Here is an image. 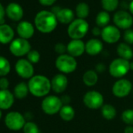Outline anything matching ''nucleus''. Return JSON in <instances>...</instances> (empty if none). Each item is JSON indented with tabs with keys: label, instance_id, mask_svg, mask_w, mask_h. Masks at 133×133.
I'll return each instance as SVG.
<instances>
[{
	"label": "nucleus",
	"instance_id": "obj_1",
	"mask_svg": "<svg viewBox=\"0 0 133 133\" xmlns=\"http://www.w3.org/2000/svg\"><path fill=\"white\" fill-rule=\"evenodd\" d=\"M29 92L36 97L47 96L51 87V81L44 75H35L30 78L28 82Z\"/></svg>",
	"mask_w": 133,
	"mask_h": 133
},
{
	"label": "nucleus",
	"instance_id": "obj_2",
	"mask_svg": "<svg viewBox=\"0 0 133 133\" xmlns=\"http://www.w3.org/2000/svg\"><path fill=\"white\" fill-rule=\"evenodd\" d=\"M36 28L42 33H50L57 26V19L52 12L43 10L37 14L35 18Z\"/></svg>",
	"mask_w": 133,
	"mask_h": 133
},
{
	"label": "nucleus",
	"instance_id": "obj_3",
	"mask_svg": "<svg viewBox=\"0 0 133 133\" xmlns=\"http://www.w3.org/2000/svg\"><path fill=\"white\" fill-rule=\"evenodd\" d=\"M55 66L56 69L63 75L73 73L78 66V62L76 59L69 54H63L59 55L56 61Z\"/></svg>",
	"mask_w": 133,
	"mask_h": 133
},
{
	"label": "nucleus",
	"instance_id": "obj_4",
	"mask_svg": "<svg viewBox=\"0 0 133 133\" xmlns=\"http://www.w3.org/2000/svg\"><path fill=\"white\" fill-rule=\"evenodd\" d=\"M130 71V61L122 58H117L111 61L109 65L110 75L116 78H123Z\"/></svg>",
	"mask_w": 133,
	"mask_h": 133
},
{
	"label": "nucleus",
	"instance_id": "obj_5",
	"mask_svg": "<svg viewBox=\"0 0 133 133\" xmlns=\"http://www.w3.org/2000/svg\"><path fill=\"white\" fill-rule=\"evenodd\" d=\"M89 24L84 19L74 20L68 28V34L72 39H81L87 34Z\"/></svg>",
	"mask_w": 133,
	"mask_h": 133
},
{
	"label": "nucleus",
	"instance_id": "obj_6",
	"mask_svg": "<svg viewBox=\"0 0 133 133\" xmlns=\"http://www.w3.org/2000/svg\"><path fill=\"white\" fill-rule=\"evenodd\" d=\"M63 106V103L61 98L54 95L45 96L42 102V109L48 115H54L59 113Z\"/></svg>",
	"mask_w": 133,
	"mask_h": 133
},
{
	"label": "nucleus",
	"instance_id": "obj_7",
	"mask_svg": "<svg viewBox=\"0 0 133 133\" xmlns=\"http://www.w3.org/2000/svg\"><path fill=\"white\" fill-rule=\"evenodd\" d=\"M85 106L91 110H98L104 105V98L102 93L98 91L91 90L85 92L83 96Z\"/></svg>",
	"mask_w": 133,
	"mask_h": 133
},
{
	"label": "nucleus",
	"instance_id": "obj_8",
	"mask_svg": "<svg viewBox=\"0 0 133 133\" xmlns=\"http://www.w3.org/2000/svg\"><path fill=\"white\" fill-rule=\"evenodd\" d=\"M132 89L131 82L126 78H120L113 85L112 93L117 98H124L128 96Z\"/></svg>",
	"mask_w": 133,
	"mask_h": 133
},
{
	"label": "nucleus",
	"instance_id": "obj_9",
	"mask_svg": "<svg viewBox=\"0 0 133 133\" xmlns=\"http://www.w3.org/2000/svg\"><path fill=\"white\" fill-rule=\"evenodd\" d=\"M5 124L8 128L17 131L24 128L25 123V119L23 115L17 111H13L9 113L5 118Z\"/></svg>",
	"mask_w": 133,
	"mask_h": 133
},
{
	"label": "nucleus",
	"instance_id": "obj_10",
	"mask_svg": "<svg viewBox=\"0 0 133 133\" xmlns=\"http://www.w3.org/2000/svg\"><path fill=\"white\" fill-rule=\"evenodd\" d=\"M10 50L16 56H22L24 55H28V53L31 51V45L27 39L24 38H16L14 39L10 45Z\"/></svg>",
	"mask_w": 133,
	"mask_h": 133
},
{
	"label": "nucleus",
	"instance_id": "obj_11",
	"mask_svg": "<svg viewBox=\"0 0 133 133\" xmlns=\"http://www.w3.org/2000/svg\"><path fill=\"white\" fill-rule=\"evenodd\" d=\"M15 70L18 75L23 78H31L34 75V66L32 63L25 59H21L17 62Z\"/></svg>",
	"mask_w": 133,
	"mask_h": 133
},
{
	"label": "nucleus",
	"instance_id": "obj_12",
	"mask_svg": "<svg viewBox=\"0 0 133 133\" xmlns=\"http://www.w3.org/2000/svg\"><path fill=\"white\" fill-rule=\"evenodd\" d=\"M114 22L117 28L128 30L133 24V18L128 12L120 10L114 14Z\"/></svg>",
	"mask_w": 133,
	"mask_h": 133
},
{
	"label": "nucleus",
	"instance_id": "obj_13",
	"mask_svg": "<svg viewBox=\"0 0 133 133\" xmlns=\"http://www.w3.org/2000/svg\"><path fill=\"white\" fill-rule=\"evenodd\" d=\"M101 37L104 42L109 44L116 43L121 38V32L119 29L112 25H108L102 30Z\"/></svg>",
	"mask_w": 133,
	"mask_h": 133
},
{
	"label": "nucleus",
	"instance_id": "obj_14",
	"mask_svg": "<svg viewBox=\"0 0 133 133\" xmlns=\"http://www.w3.org/2000/svg\"><path fill=\"white\" fill-rule=\"evenodd\" d=\"M68 86V78L63 74H57L51 80V87L54 92L62 93Z\"/></svg>",
	"mask_w": 133,
	"mask_h": 133
},
{
	"label": "nucleus",
	"instance_id": "obj_15",
	"mask_svg": "<svg viewBox=\"0 0 133 133\" xmlns=\"http://www.w3.org/2000/svg\"><path fill=\"white\" fill-rule=\"evenodd\" d=\"M85 52V44L81 39H72L66 45V52L73 57H79Z\"/></svg>",
	"mask_w": 133,
	"mask_h": 133
},
{
	"label": "nucleus",
	"instance_id": "obj_16",
	"mask_svg": "<svg viewBox=\"0 0 133 133\" xmlns=\"http://www.w3.org/2000/svg\"><path fill=\"white\" fill-rule=\"evenodd\" d=\"M6 13L9 18L15 21H20L24 15L23 8L18 3H10L6 9Z\"/></svg>",
	"mask_w": 133,
	"mask_h": 133
},
{
	"label": "nucleus",
	"instance_id": "obj_17",
	"mask_svg": "<svg viewBox=\"0 0 133 133\" xmlns=\"http://www.w3.org/2000/svg\"><path fill=\"white\" fill-rule=\"evenodd\" d=\"M17 31L20 37L24 39L31 38L35 33V28L33 25L28 21H22L19 23L17 28Z\"/></svg>",
	"mask_w": 133,
	"mask_h": 133
},
{
	"label": "nucleus",
	"instance_id": "obj_18",
	"mask_svg": "<svg viewBox=\"0 0 133 133\" xmlns=\"http://www.w3.org/2000/svg\"><path fill=\"white\" fill-rule=\"evenodd\" d=\"M103 48V42L97 38H92L85 44V52L90 56H96L99 54Z\"/></svg>",
	"mask_w": 133,
	"mask_h": 133
},
{
	"label": "nucleus",
	"instance_id": "obj_19",
	"mask_svg": "<svg viewBox=\"0 0 133 133\" xmlns=\"http://www.w3.org/2000/svg\"><path fill=\"white\" fill-rule=\"evenodd\" d=\"M14 102V95L9 90H0V109L7 110Z\"/></svg>",
	"mask_w": 133,
	"mask_h": 133
},
{
	"label": "nucleus",
	"instance_id": "obj_20",
	"mask_svg": "<svg viewBox=\"0 0 133 133\" xmlns=\"http://www.w3.org/2000/svg\"><path fill=\"white\" fill-rule=\"evenodd\" d=\"M14 36V31L12 28L8 24L0 25V42L7 44L10 42Z\"/></svg>",
	"mask_w": 133,
	"mask_h": 133
},
{
	"label": "nucleus",
	"instance_id": "obj_21",
	"mask_svg": "<svg viewBox=\"0 0 133 133\" xmlns=\"http://www.w3.org/2000/svg\"><path fill=\"white\" fill-rule=\"evenodd\" d=\"M56 19L59 22L62 24H70L74 21L75 14L71 9H61L56 14Z\"/></svg>",
	"mask_w": 133,
	"mask_h": 133
},
{
	"label": "nucleus",
	"instance_id": "obj_22",
	"mask_svg": "<svg viewBox=\"0 0 133 133\" xmlns=\"http://www.w3.org/2000/svg\"><path fill=\"white\" fill-rule=\"evenodd\" d=\"M117 52L120 58L130 61L133 57V51L130 45L125 42L120 43L117 47Z\"/></svg>",
	"mask_w": 133,
	"mask_h": 133
},
{
	"label": "nucleus",
	"instance_id": "obj_23",
	"mask_svg": "<svg viewBox=\"0 0 133 133\" xmlns=\"http://www.w3.org/2000/svg\"><path fill=\"white\" fill-rule=\"evenodd\" d=\"M98 80V74L95 70H88L82 76V82L88 87H92L96 85Z\"/></svg>",
	"mask_w": 133,
	"mask_h": 133
},
{
	"label": "nucleus",
	"instance_id": "obj_24",
	"mask_svg": "<svg viewBox=\"0 0 133 133\" xmlns=\"http://www.w3.org/2000/svg\"><path fill=\"white\" fill-rule=\"evenodd\" d=\"M60 118L64 121H71L75 117V110L72 106L65 104L62 107L59 112Z\"/></svg>",
	"mask_w": 133,
	"mask_h": 133
},
{
	"label": "nucleus",
	"instance_id": "obj_25",
	"mask_svg": "<svg viewBox=\"0 0 133 133\" xmlns=\"http://www.w3.org/2000/svg\"><path fill=\"white\" fill-rule=\"evenodd\" d=\"M101 114L107 121L114 119L117 116V110L111 104H104L101 107Z\"/></svg>",
	"mask_w": 133,
	"mask_h": 133
},
{
	"label": "nucleus",
	"instance_id": "obj_26",
	"mask_svg": "<svg viewBox=\"0 0 133 133\" xmlns=\"http://www.w3.org/2000/svg\"><path fill=\"white\" fill-rule=\"evenodd\" d=\"M29 92L28 85L24 82H21L16 85L14 89V95L18 99H23L27 96Z\"/></svg>",
	"mask_w": 133,
	"mask_h": 133
},
{
	"label": "nucleus",
	"instance_id": "obj_27",
	"mask_svg": "<svg viewBox=\"0 0 133 133\" xmlns=\"http://www.w3.org/2000/svg\"><path fill=\"white\" fill-rule=\"evenodd\" d=\"M110 15L107 11H102L98 14L96 19V23L99 28H105L110 22Z\"/></svg>",
	"mask_w": 133,
	"mask_h": 133
},
{
	"label": "nucleus",
	"instance_id": "obj_28",
	"mask_svg": "<svg viewBox=\"0 0 133 133\" xmlns=\"http://www.w3.org/2000/svg\"><path fill=\"white\" fill-rule=\"evenodd\" d=\"M89 14V7L85 3H80L76 6V14L79 19H84L88 17Z\"/></svg>",
	"mask_w": 133,
	"mask_h": 133
},
{
	"label": "nucleus",
	"instance_id": "obj_29",
	"mask_svg": "<svg viewBox=\"0 0 133 133\" xmlns=\"http://www.w3.org/2000/svg\"><path fill=\"white\" fill-rule=\"evenodd\" d=\"M10 71V64L7 59L0 56V76H5Z\"/></svg>",
	"mask_w": 133,
	"mask_h": 133
},
{
	"label": "nucleus",
	"instance_id": "obj_30",
	"mask_svg": "<svg viewBox=\"0 0 133 133\" xmlns=\"http://www.w3.org/2000/svg\"><path fill=\"white\" fill-rule=\"evenodd\" d=\"M121 120L127 125L133 126V109H127L121 114Z\"/></svg>",
	"mask_w": 133,
	"mask_h": 133
},
{
	"label": "nucleus",
	"instance_id": "obj_31",
	"mask_svg": "<svg viewBox=\"0 0 133 133\" xmlns=\"http://www.w3.org/2000/svg\"><path fill=\"white\" fill-rule=\"evenodd\" d=\"M119 0H101L103 8L107 11H114L118 6Z\"/></svg>",
	"mask_w": 133,
	"mask_h": 133
},
{
	"label": "nucleus",
	"instance_id": "obj_32",
	"mask_svg": "<svg viewBox=\"0 0 133 133\" xmlns=\"http://www.w3.org/2000/svg\"><path fill=\"white\" fill-rule=\"evenodd\" d=\"M24 133H39V130L35 123L29 121L24 124Z\"/></svg>",
	"mask_w": 133,
	"mask_h": 133
},
{
	"label": "nucleus",
	"instance_id": "obj_33",
	"mask_svg": "<svg viewBox=\"0 0 133 133\" xmlns=\"http://www.w3.org/2000/svg\"><path fill=\"white\" fill-rule=\"evenodd\" d=\"M28 60L31 63H37L40 60V53L37 50H31L28 53Z\"/></svg>",
	"mask_w": 133,
	"mask_h": 133
},
{
	"label": "nucleus",
	"instance_id": "obj_34",
	"mask_svg": "<svg viewBox=\"0 0 133 133\" xmlns=\"http://www.w3.org/2000/svg\"><path fill=\"white\" fill-rule=\"evenodd\" d=\"M124 40L128 45L133 44V30L128 29L124 33Z\"/></svg>",
	"mask_w": 133,
	"mask_h": 133
},
{
	"label": "nucleus",
	"instance_id": "obj_35",
	"mask_svg": "<svg viewBox=\"0 0 133 133\" xmlns=\"http://www.w3.org/2000/svg\"><path fill=\"white\" fill-rule=\"evenodd\" d=\"M54 49L56 52H57L58 54L63 55V54H65V52H66V45H65L63 43H57L56 44Z\"/></svg>",
	"mask_w": 133,
	"mask_h": 133
},
{
	"label": "nucleus",
	"instance_id": "obj_36",
	"mask_svg": "<svg viewBox=\"0 0 133 133\" xmlns=\"http://www.w3.org/2000/svg\"><path fill=\"white\" fill-rule=\"evenodd\" d=\"M9 87V81L6 78H2L0 79V89L2 90H6Z\"/></svg>",
	"mask_w": 133,
	"mask_h": 133
},
{
	"label": "nucleus",
	"instance_id": "obj_37",
	"mask_svg": "<svg viewBox=\"0 0 133 133\" xmlns=\"http://www.w3.org/2000/svg\"><path fill=\"white\" fill-rule=\"evenodd\" d=\"M5 14H6V10H5L4 7L3 6V5L0 3V25L4 24L3 23L5 22V20H4Z\"/></svg>",
	"mask_w": 133,
	"mask_h": 133
},
{
	"label": "nucleus",
	"instance_id": "obj_38",
	"mask_svg": "<svg viewBox=\"0 0 133 133\" xmlns=\"http://www.w3.org/2000/svg\"><path fill=\"white\" fill-rule=\"evenodd\" d=\"M105 70H106V66L103 64V63H98L96 66V71L98 73H103V72H104L105 71Z\"/></svg>",
	"mask_w": 133,
	"mask_h": 133
},
{
	"label": "nucleus",
	"instance_id": "obj_39",
	"mask_svg": "<svg viewBox=\"0 0 133 133\" xmlns=\"http://www.w3.org/2000/svg\"><path fill=\"white\" fill-rule=\"evenodd\" d=\"M56 0H39V3L43 6H51Z\"/></svg>",
	"mask_w": 133,
	"mask_h": 133
},
{
	"label": "nucleus",
	"instance_id": "obj_40",
	"mask_svg": "<svg viewBox=\"0 0 133 133\" xmlns=\"http://www.w3.org/2000/svg\"><path fill=\"white\" fill-rule=\"evenodd\" d=\"M92 35H95V36H99V35H101L102 31L100 30V28H99V27H95V28H92Z\"/></svg>",
	"mask_w": 133,
	"mask_h": 133
},
{
	"label": "nucleus",
	"instance_id": "obj_41",
	"mask_svg": "<svg viewBox=\"0 0 133 133\" xmlns=\"http://www.w3.org/2000/svg\"><path fill=\"white\" fill-rule=\"evenodd\" d=\"M124 133H133V126L131 125H128L124 128Z\"/></svg>",
	"mask_w": 133,
	"mask_h": 133
},
{
	"label": "nucleus",
	"instance_id": "obj_42",
	"mask_svg": "<svg viewBox=\"0 0 133 133\" xmlns=\"http://www.w3.org/2000/svg\"><path fill=\"white\" fill-rule=\"evenodd\" d=\"M129 10H130V12L133 14V0H132L131 3L130 5H129Z\"/></svg>",
	"mask_w": 133,
	"mask_h": 133
},
{
	"label": "nucleus",
	"instance_id": "obj_43",
	"mask_svg": "<svg viewBox=\"0 0 133 133\" xmlns=\"http://www.w3.org/2000/svg\"><path fill=\"white\" fill-rule=\"evenodd\" d=\"M130 71H133V61H130Z\"/></svg>",
	"mask_w": 133,
	"mask_h": 133
},
{
	"label": "nucleus",
	"instance_id": "obj_44",
	"mask_svg": "<svg viewBox=\"0 0 133 133\" xmlns=\"http://www.w3.org/2000/svg\"><path fill=\"white\" fill-rule=\"evenodd\" d=\"M2 117V112H1V110H0V118Z\"/></svg>",
	"mask_w": 133,
	"mask_h": 133
}]
</instances>
